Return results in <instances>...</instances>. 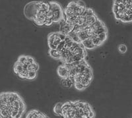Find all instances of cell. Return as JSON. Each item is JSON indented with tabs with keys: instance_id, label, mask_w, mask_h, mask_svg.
<instances>
[{
	"instance_id": "6da1fadb",
	"label": "cell",
	"mask_w": 132,
	"mask_h": 118,
	"mask_svg": "<svg viewBox=\"0 0 132 118\" xmlns=\"http://www.w3.org/2000/svg\"><path fill=\"white\" fill-rule=\"evenodd\" d=\"M60 31L81 43L87 50L101 46L108 38L105 23L81 0L71 1L64 8Z\"/></svg>"
},
{
	"instance_id": "7a4b0ae2",
	"label": "cell",
	"mask_w": 132,
	"mask_h": 118,
	"mask_svg": "<svg viewBox=\"0 0 132 118\" xmlns=\"http://www.w3.org/2000/svg\"><path fill=\"white\" fill-rule=\"evenodd\" d=\"M48 54L63 64H73L86 60L87 49L79 42L61 31L52 32L47 36Z\"/></svg>"
},
{
	"instance_id": "3957f363",
	"label": "cell",
	"mask_w": 132,
	"mask_h": 118,
	"mask_svg": "<svg viewBox=\"0 0 132 118\" xmlns=\"http://www.w3.org/2000/svg\"><path fill=\"white\" fill-rule=\"evenodd\" d=\"M55 115L62 118H95L91 105L83 100H69L57 102L53 108Z\"/></svg>"
},
{
	"instance_id": "277c9868",
	"label": "cell",
	"mask_w": 132,
	"mask_h": 118,
	"mask_svg": "<svg viewBox=\"0 0 132 118\" xmlns=\"http://www.w3.org/2000/svg\"><path fill=\"white\" fill-rule=\"evenodd\" d=\"M26 110L25 102L18 92L0 93V118H22Z\"/></svg>"
},
{
	"instance_id": "5b68a950",
	"label": "cell",
	"mask_w": 132,
	"mask_h": 118,
	"mask_svg": "<svg viewBox=\"0 0 132 118\" xmlns=\"http://www.w3.org/2000/svg\"><path fill=\"white\" fill-rule=\"evenodd\" d=\"M24 15L38 27H50L54 24L49 2H29L24 6Z\"/></svg>"
},
{
	"instance_id": "8992f818",
	"label": "cell",
	"mask_w": 132,
	"mask_h": 118,
	"mask_svg": "<svg viewBox=\"0 0 132 118\" xmlns=\"http://www.w3.org/2000/svg\"><path fill=\"white\" fill-rule=\"evenodd\" d=\"M68 78L72 80L75 89L82 91L90 85L93 80V71L87 60L73 64H65Z\"/></svg>"
},
{
	"instance_id": "52a82bcc",
	"label": "cell",
	"mask_w": 132,
	"mask_h": 118,
	"mask_svg": "<svg viewBox=\"0 0 132 118\" xmlns=\"http://www.w3.org/2000/svg\"><path fill=\"white\" fill-rule=\"evenodd\" d=\"M14 73L21 80L33 81L36 79L39 70V65L32 56L19 55L13 65Z\"/></svg>"
},
{
	"instance_id": "ba28073f",
	"label": "cell",
	"mask_w": 132,
	"mask_h": 118,
	"mask_svg": "<svg viewBox=\"0 0 132 118\" xmlns=\"http://www.w3.org/2000/svg\"><path fill=\"white\" fill-rule=\"evenodd\" d=\"M112 13L116 21L123 23L132 22V0H114Z\"/></svg>"
},
{
	"instance_id": "9c48e42d",
	"label": "cell",
	"mask_w": 132,
	"mask_h": 118,
	"mask_svg": "<svg viewBox=\"0 0 132 118\" xmlns=\"http://www.w3.org/2000/svg\"><path fill=\"white\" fill-rule=\"evenodd\" d=\"M54 23H60L63 18V8L57 2H49Z\"/></svg>"
},
{
	"instance_id": "30bf717a",
	"label": "cell",
	"mask_w": 132,
	"mask_h": 118,
	"mask_svg": "<svg viewBox=\"0 0 132 118\" xmlns=\"http://www.w3.org/2000/svg\"><path fill=\"white\" fill-rule=\"evenodd\" d=\"M25 118H50L46 114L36 109H30L26 114Z\"/></svg>"
},
{
	"instance_id": "8fae6325",
	"label": "cell",
	"mask_w": 132,
	"mask_h": 118,
	"mask_svg": "<svg viewBox=\"0 0 132 118\" xmlns=\"http://www.w3.org/2000/svg\"><path fill=\"white\" fill-rule=\"evenodd\" d=\"M57 74L61 79H66L68 78V68L66 67L65 64H63L58 66L57 69Z\"/></svg>"
},
{
	"instance_id": "7c38bea8",
	"label": "cell",
	"mask_w": 132,
	"mask_h": 118,
	"mask_svg": "<svg viewBox=\"0 0 132 118\" xmlns=\"http://www.w3.org/2000/svg\"><path fill=\"white\" fill-rule=\"evenodd\" d=\"M60 82H61V85L65 88H71L73 86V82L72 80L69 78L61 79Z\"/></svg>"
},
{
	"instance_id": "4fadbf2b",
	"label": "cell",
	"mask_w": 132,
	"mask_h": 118,
	"mask_svg": "<svg viewBox=\"0 0 132 118\" xmlns=\"http://www.w3.org/2000/svg\"><path fill=\"white\" fill-rule=\"evenodd\" d=\"M128 50V48L125 44H120L118 46V51L121 54H125Z\"/></svg>"
}]
</instances>
